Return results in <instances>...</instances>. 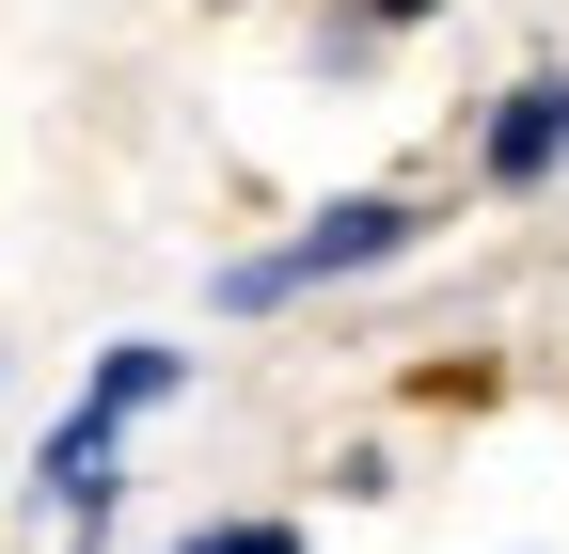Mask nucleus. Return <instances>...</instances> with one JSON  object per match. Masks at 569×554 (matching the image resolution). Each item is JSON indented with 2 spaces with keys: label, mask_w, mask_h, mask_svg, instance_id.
<instances>
[{
  "label": "nucleus",
  "mask_w": 569,
  "mask_h": 554,
  "mask_svg": "<svg viewBox=\"0 0 569 554\" xmlns=\"http://www.w3.org/2000/svg\"><path fill=\"white\" fill-rule=\"evenodd\" d=\"M190 554H301L284 523H222V538H190Z\"/></svg>",
  "instance_id": "39448f33"
},
{
  "label": "nucleus",
  "mask_w": 569,
  "mask_h": 554,
  "mask_svg": "<svg viewBox=\"0 0 569 554\" xmlns=\"http://www.w3.org/2000/svg\"><path fill=\"white\" fill-rule=\"evenodd\" d=\"M32 492H48V507H80V523L111 507V412H96V396H80V412H63V428H48V459H32Z\"/></svg>",
  "instance_id": "f03ea898"
},
{
  "label": "nucleus",
  "mask_w": 569,
  "mask_h": 554,
  "mask_svg": "<svg viewBox=\"0 0 569 554\" xmlns=\"http://www.w3.org/2000/svg\"><path fill=\"white\" fill-rule=\"evenodd\" d=\"M174 380H190L174 349H111V365H96V412H111V428H127V412H159Z\"/></svg>",
  "instance_id": "20e7f679"
},
{
  "label": "nucleus",
  "mask_w": 569,
  "mask_h": 554,
  "mask_svg": "<svg viewBox=\"0 0 569 554\" xmlns=\"http://www.w3.org/2000/svg\"><path fill=\"white\" fill-rule=\"evenodd\" d=\"M380 254H411V206H396V190H348V206H317L284 254H238V269H222V301H238V317H269V301L332 286V269H380Z\"/></svg>",
  "instance_id": "f257e3e1"
},
{
  "label": "nucleus",
  "mask_w": 569,
  "mask_h": 554,
  "mask_svg": "<svg viewBox=\"0 0 569 554\" xmlns=\"http://www.w3.org/2000/svg\"><path fill=\"white\" fill-rule=\"evenodd\" d=\"M553 159H569V80H522L507 111H490V175L522 190V175H553Z\"/></svg>",
  "instance_id": "7ed1b4c3"
},
{
  "label": "nucleus",
  "mask_w": 569,
  "mask_h": 554,
  "mask_svg": "<svg viewBox=\"0 0 569 554\" xmlns=\"http://www.w3.org/2000/svg\"><path fill=\"white\" fill-rule=\"evenodd\" d=\"M380 17H427V0H380Z\"/></svg>",
  "instance_id": "423d86ee"
}]
</instances>
